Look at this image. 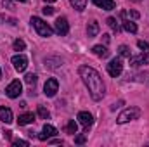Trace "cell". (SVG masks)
<instances>
[{
    "label": "cell",
    "mask_w": 149,
    "mask_h": 147,
    "mask_svg": "<svg viewBox=\"0 0 149 147\" xmlns=\"http://www.w3.org/2000/svg\"><path fill=\"white\" fill-rule=\"evenodd\" d=\"M92 52H94L97 57H101V59L109 57V50H108V47H104V45H95V47L92 49Z\"/></svg>",
    "instance_id": "obj_16"
},
{
    "label": "cell",
    "mask_w": 149,
    "mask_h": 147,
    "mask_svg": "<svg viewBox=\"0 0 149 147\" xmlns=\"http://www.w3.org/2000/svg\"><path fill=\"white\" fill-rule=\"evenodd\" d=\"M118 54H120L121 57H127V59H130V57H132L130 49H128L127 45H120V47H118Z\"/></svg>",
    "instance_id": "obj_21"
},
{
    "label": "cell",
    "mask_w": 149,
    "mask_h": 147,
    "mask_svg": "<svg viewBox=\"0 0 149 147\" xmlns=\"http://www.w3.org/2000/svg\"><path fill=\"white\" fill-rule=\"evenodd\" d=\"M42 12H43L45 16H52V14H54V9H52V7H49V5H45V7L42 9Z\"/></svg>",
    "instance_id": "obj_28"
},
{
    "label": "cell",
    "mask_w": 149,
    "mask_h": 147,
    "mask_svg": "<svg viewBox=\"0 0 149 147\" xmlns=\"http://www.w3.org/2000/svg\"><path fill=\"white\" fill-rule=\"evenodd\" d=\"M47 2H56V0H47Z\"/></svg>",
    "instance_id": "obj_35"
},
{
    "label": "cell",
    "mask_w": 149,
    "mask_h": 147,
    "mask_svg": "<svg viewBox=\"0 0 149 147\" xmlns=\"http://www.w3.org/2000/svg\"><path fill=\"white\" fill-rule=\"evenodd\" d=\"M10 135H12L10 130H3V139H10Z\"/></svg>",
    "instance_id": "obj_31"
},
{
    "label": "cell",
    "mask_w": 149,
    "mask_h": 147,
    "mask_svg": "<svg viewBox=\"0 0 149 147\" xmlns=\"http://www.w3.org/2000/svg\"><path fill=\"white\" fill-rule=\"evenodd\" d=\"M2 3H3V7H7V9H14L12 0H2Z\"/></svg>",
    "instance_id": "obj_30"
},
{
    "label": "cell",
    "mask_w": 149,
    "mask_h": 147,
    "mask_svg": "<svg viewBox=\"0 0 149 147\" xmlns=\"http://www.w3.org/2000/svg\"><path fill=\"white\" fill-rule=\"evenodd\" d=\"M85 140H87V133H81V135H76L74 137V144H85Z\"/></svg>",
    "instance_id": "obj_26"
},
{
    "label": "cell",
    "mask_w": 149,
    "mask_h": 147,
    "mask_svg": "<svg viewBox=\"0 0 149 147\" xmlns=\"http://www.w3.org/2000/svg\"><path fill=\"white\" fill-rule=\"evenodd\" d=\"M137 47L142 49V50H149V43L148 42H144V40H139V42H137Z\"/></svg>",
    "instance_id": "obj_27"
},
{
    "label": "cell",
    "mask_w": 149,
    "mask_h": 147,
    "mask_svg": "<svg viewBox=\"0 0 149 147\" xmlns=\"http://www.w3.org/2000/svg\"><path fill=\"white\" fill-rule=\"evenodd\" d=\"M130 64L132 66H144V64H149V52L144 50L142 54L135 55V57H130Z\"/></svg>",
    "instance_id": "obj_10"
},
{
    "label": "cell",
    "mask_w": 149,
    "mask_h": 147,
    "mask_svg": "<svg viewBox=\"0 0 149 147\" xmlns=\"http://www.w3.org/2000/svg\"><path fill=\"white\" fill-rule=\"evenodd\" d=\"M121 17L127 19V21H130V19H139L141 14L137 10H121Z\"/></svg>",
    "instance_id": "obj_17"
},
{
    "label": "cell",
    "mask_w": 149,
    "mask_h": 147,
    "mask_svg": "<svg viewBox=\"0 0 149 147\" xmlns=\"http://www.w3.org/2000/svg\"><path fill=\"white\" fill-rule=\"evenodd\" d=\"M54 31H56L57 35H61V37L68 35V31H70V23H68V19H66V17H57L56 26H54Z\"/></svg>",
    "instance_id": "obj_9"
},
{
    "label": "cell",
    "mask_w": 149,
    "mask_h": 147,
    "mask_svg": "<svg viewBox=\"0 0 149 147\" xmlns=\"http://www.w3.org/2000/svg\"><path fill=\"white\" fill-rule=\"evenodd\" d=\"M76 118H78V121L83 125V128H85V133H88L90 126L94 125V116H92L90 112H87V111H80Z\"/></svg>",
    "instance_id": "obj_7"
},
{
    "label": "cell",
    "mask_w": 149,
    "mask_h": 147,
    "mask_svg": "<svg viewBox=\"0 0 149 147\" xmlns=\"http://www.w3.org/2000/svg\"><path fill=\"white\" fill-rule=\"evenodd\" d=\"M37 114L40 116V118H42V119H49V118H50V112H49V111L45 109L43 106H38V109H37Z\"/></svg>",
    "instance_id": "obj_22"
},
{
    "label": "cell",
    "mask_w": 149,
    "mask_h": 147,
    "mask_svg": "<svg viewBox=\"0 0 149 147\" xmlns=\"http://www.w3.org/2000/svg\"><path fill=\"white\" fill-rule=\"evenodd\" d=\"M24 81H26L28 85H35V83H37V74L28 73L26 76H24Z\"/></svg>",
    "instance_id": "obj_25"
},
{
    "label": "cell",
    "mask_w": 149,
    "mask_h": 147,
    "mask_svg": "<svg viewBox=\"0 0 149 147\" xmlns=\"http://www.w3.org/2000/svg\"><path fill=\"white\" fill-rule=\"evenodd\" d=\"M123 30L128 31V33H137V24L132 23V21H125L123 23Z\"/></svg>",
    "instance_id": "obj_19"
},
{
    "label": "cell",
    "mask_w": 149,
    "mask_h": 147,
    "mask_svg": "<svg viewBox=\"0 0 149 147\" xmlns=\"http://www.w3.org/2000/svg\"><path fill=\"white\" fill-rule=\"evenodd\" d=\"M76 130H78V125H76V121H74V119H70V121H68V125H66V133L74 135V133H76Z\"/></svg>",
    "instance_id": "obj_18"
},
{
    "label": "cell",
    "mask_w": 149,
    "mask_h": 147,
    "mask_svg": "<svg viewBox=\"0 0 149 147\" xmlns=\"http://www.w3.org/2000/svg\"><path fill=\"white\" fill-rule=\"evenodd\" d=\"M130 2H141V0H130Z\"/></svg>",
    "instance_id": "obj_34"
},
{
    "label": "cell",
    "mask_w": 149,
    "mask_h": 147,
    "mask_svg": "<svg viewBox=\"0 0 149 147\" xmlns=\"http://www.w3.org/2000/svg\"><path fill=\"white\" fill-rule=\"evenodd\" d=\"M10 62L14 64V69H16V71H19V73L26 71V68H28V57H26V55H23V54L14 55Z\"/></svg>",
    "instance_id": "obj_6"
},
{
    "label": "cell",
    "mask_w": 149,
    "mask_h": 147,
    "mask_svg": "<svg viewBox=\"0 0 149 147\" xmlns=\"http://www.w3.org/2000/svg\"><path fill=\"white\" fill-rule=\"evenodd\" d=\"M12 119H14V116H12V111L9 109V107H5V106H2L0 107V121H3V123H12Z\"/></svg>",
    "instance_id": "obj_13"
},
{
    "label": "cell",
    "mask_w": 149,
    "mask_h": 147,
    "mask_svg": "<svg viewBox=\"0 0 149 147\" xmlns=\"http://www.w3.org/2000/svg\"><path fill=\"white\" fill-rule=\"evenodd\" d=\"M121 71H123V62H121L120 57L113 59L111 62L108 64V73H109V76H113V78H118V76L121 74Z\"/></svg>",
    "instance_id": "obj_5"
},
{
    "label": "cell",
    "mask_w": 149,
    "mask_h": 147,
    "mask_svg": "<svg viewBox=\"0 0 149 147\" xmlns=\"http://www.w3.org/2000/svg\"><path fill=\"white\" fill-rule=\"evenodd\" d=\"M141 116V109L139 107H128V109H125L120 116H118V123L120 125H123V123H128V121H134V119H137Z\"/></svg>",
    "instance_id": "obj_3"
},
{
    "label": "cell",
    "mask_w": 149,
    "mask_h": 147,
    "mask_svg": "<svg viewBox=\"0 0 149 147\" xmlns=\"http://www.w3.org/2000/svg\"><path fill=\"white\" fill-rule=\"evenodd\" d=\"M49 144H63V140H59V139H54V140H49Z\"/></svg>",
    "instance_id": "obj_32"
},
{
    "label": "cell",
    "mask_w": 149,
    "mask_h": 147,
    "mask_svg": "<svg viewBox=\"0 0 149 147\" xmlns=\"http://www.w3.org/2000/svg\"><path fill=\"white\" fill-rule=\"evenodd\" d=\"M94 5H97L99 9H104V10H113L116 7V2L114 0H92Z\"/></svg>",
    "instance_id": "obj_12"
},
{
    "label": "cell",
    "mask_w": 149,
    "mask_h": 147,
    "mask_svg": "<svg viewBox=\"0 0 149 147\" xmlns=\"http://www.w3.org/2000/svg\"><path fill=\"white\" fill-rule=\"evenodd\" d=\"M33 121H35V114H33V112H24V114H21V116L17 118V125H19V126L30 125V123H33Z\"/></svg>",
    "instance_id": "obj_14"
},
{
    "label": "cell",
    "mask_w": 149,
    "mask_h": 147,
    "mask_svg": "<svg viewBox=\"0 0 149 147\" xmlns=\"http://www.w3.org/2000/svg\"><path fill=\"white\" fill-rule=\"evenodd\" d=\"M12 144H14L16 147H19V146H23V147H28V146H30V144H28L26 140H14Z\"/></svg>",
    "instance_id": "obj_29"
},
{
    "label": "cell",
    "mask_w": 149,
    "mask_h": 147,
    "mask_svg": "<svg viewBox=\"0 0 149 147\" xmlns=\"http://www.w3.org/2000/svg\"><path fill=\"white\" fill-rule=\"evenodd\" d=\"M31 24H33V28L37 30V33L40 35V37H52V33H54V30L43 21V19H40V17H37V16H33L31 17Z\"/></svg>",
    "instance_id": "obj_2"
},
{
    "label": "cell",
    "mask_w": 149,
    "mask_h": 147,
    "mask_svg": "<svg viewBox=\"0 0 149 147\" xmlns=\"http://www.w3.org/2000/svg\"><path fill=\"white\" fill-rule=\"evenodd\" d=\"M57 88H59V81L56 78H49L43 85V92H45L47 97H54L57 94Z\"/></svg>",
    "instance_id": "obj_8"
},
{
    "label": "cell",
    "mask_w": 149,
    "mask_h": 147,
    "mask_svg": "<svg viewBox=\"0 0 149 147\" xmlns=\"http://www.w3.org/2000/svg\"><path fill=\"white\" fill-rule=\"evenodd\" d=\"M17 2H23V3H24V2H28V0H17Z\"/></svg>",
    "instance_id": "obj_33"
},
{
    "label": "cell",
    "mask_w": 149,
    "mask_h": 147,
    "mask_svg": "<svg viewBox=\"0 0 149 147\" xmlns=\"http://www.w3.org/2000/svg\"><path fill=\"white\" fill-rule=\"evenodd\" d=\"M5 94H7V97H10V99H17V97L23 94V83H21L19 80L10 81L9 87L5 88Z\"/></svg>",
    "instance_id": "obj_4"
},
{
    "label": "cell",
    "mask_w": 149,
    "mask_h": 147,
    "mask_svg": "<svg viewBox=\"0 0 149 147\" xmlns=\"http://www.w3.org/2000/svg\"><path fill=\"white\" fill-rule=\"evenodd\" d=\"M78 73H80L81 81L85 83V87L88 88L90 97H92L94 101H101V99L104 97V92H106L101 74L97 73L94 68H90V66H80Z\"/></svg>",
    "instance_id": "obj_1"
},
{
    "label": "cell",
    "mask_w": 149,
    "mask_h": 147,
    "mask_svg": "<svg viewBox=\"0 0 149 147\" xmlns=\"http://www.w3.org/2000/svg\"><path fill=\"white\" fill-rule=\"evenodd\" d=\"M56 135H57V130L52 125H43V132L38 135V140L43 142V140H49L50 137H56Z\"/></svg>",
    "instance_id": "obj_11"
},
{
    "label": "cell",
    "mask_w": 149,
    "mask_h": 147,
    "mask_svg": "<svg viewBox=\"0 0 149 147\" xmlns=\"http://www.w3.org/2000/svg\"><path fill=\"white\" fill-rule=\"evenodd\" d=\"M99 23L97 21H90L88 24H87V35H88V38H94L99 35Z\"/></svg>",
    "instance_id": "obj_15"
},
{
    "label": "cell",
    "mask_w": 149,
    "mask_h": 147,
    "mask_svg": "<svg viewBox=\"0 0 149 147\" xmlns=\"http://www.w3.org/2000/svg\"><path fill=\"white\" fill-rule=\"evenodd\" d=\"M106 23H108V26L111 28L113 31H116V33L120 31V26H118V23H116V19H114V17H108V21H106Z\"/></svg>",
    "instance_id": "obj_24"
},
{
    "label": "cell",
    "mask_w": 149,
    "mask_h": 147,
    "mask_svg": "<svg viewBox=\"0 0 149 147\" xmlns=\"http://www.w3.org/2000/svg\"><path fill=\"white\" fill-rule=\"evenodd\" d=\"M0 78H2V69H0Z\"/></svg>",
    "instance_id": "obj_36"
},
{
    "label": "cell",
    "mask_w": 149,
    "mask_h": 147,
    "mask_svg": "<svg viewBox=\"0 0 149 147\" xmlns=\"http://www.w3.org/2000/svg\"><path fill=\"white\" fill-rule=\"evenodd\" d=\"M70 2H71V5H73L74 9L80 10V12L87 7V0H70Z\"/></svg>",
    "instance_id": "obj_20"
},
{
    "label": "cell",
    "mask_w": 149,
    "mask_h": 147,
    "mask_svg": "<svg viewBox=\"0 0 149 147\" xmlns=\"http://www.w3.org/2000/svg\"><path fill=\"white\" fill-rule=\"evenodd\" d=\"M14 50H24V47H26V43H24V40H21V38H17V40H14Z\"/></svg>",
    "instance_id": "obj_23"
}]
</instances>
